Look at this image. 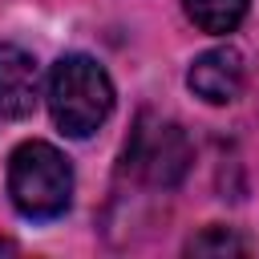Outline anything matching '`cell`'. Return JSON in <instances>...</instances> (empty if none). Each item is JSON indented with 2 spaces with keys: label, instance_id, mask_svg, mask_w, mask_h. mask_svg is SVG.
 I'll return each mask as SVG.
<instances>
[{
  "label": "cell",
  "instance_id": "obj_2",
  "mask_svg": "<svg viewBox=\"0 0 259 259\" xmlns=\"http://www.w3.org/2000/svg\"><path fill=\"white\" fill-rule=\"evenodd\" d=\"M8 194L24 219H61L73 202V166L49 142H20L8 158Z\"/></svg>",
  "mask_w": 259,
  "mask_h": 259
},
{
  "label": "cell",
  "instance_id": "obj_3",
  "mask_svg": "<svg viewBox=\"0 0 259 259\" xmlns=\"http://www.w3.org/2000/svg\"><path fill=\"white\" fill-rule=\"evenodd\" d=\"M190 162H194V150H190V138L182 134L178 121H166L154 113L138 117L130 142H125V174H134L146 186L170 190L186 178Z\"/></svg>",
  "mask_w": 259,
  "mask_h": 259
},
{
  "label": "cell",
  "instance_id": "obj_4",
  "mask_svg": "<svg viewBox=\"0 0 259 259\" xmlns=\"http://www.w3.org/2000/svg\"><path fill=\"white\" fill-rule=\"evenodd\" d=\"M243 77H247L243 53L231 49V45H219V49H206V53L194 57V65L186 73V85L206 105H231L243 93Z\"/></svg>",
  "mask_w": 259,
  "mask_h": 259
},
{
  "label": "cell",
  "instance_id": "obj_6",
  "mask_svg": "<svg viewBox=\"0 0 259 259\" xmlns=\"http://www.w3.org/2000/svg\"><path fill=\"white\" fill-rule=\"evenodd\" d=\"M251 0H182L186 16L194 20V28L210 32V36H227L243 24Z\"/></svg>",
  "mask_w": 259,
  "mask_h": 259
},
{
  "label": "cell",
  "instance_id": "obj_1",
  "mask_svg": "<svg viewBox=\"0 0 259 259\" xmlns=\"http://www.w3.org/2000/svg\"><path fill=\"white\" fill-rule=\"evenodd\" d=\"M45 101H49V113H53V121H57L61 134L89 138L113 113V81H109V73L93 57L65 53L49 69Z\"/></svg>",
  "mask_w": 259,
  "mask_h": 259
},
{
  "label": "cell",
  "instance_id": "obj_5",
  "mask_svg": "<svg viewBox=\"0 0 259 259\" xmlns=\"http://www.w3.org/2000/svg\"><path fill=\"white\" fill-rule=\"evenodd\" d=\"M40 101V69L20 45H0V117L20 121Z\"/></svg>",
  "mask_w": 259,
  "mask_h": 259
},
{
  "label": "cell",
  "instance_id": "obj_7",
  "mask_svg": "<svg viewBox=\"0 0 259 259\" xmlns=\"http://www.w3.org/2000/svg\"><path fill=\"white\" fill-rule=\"evenodd\" d=\"M186 255H247V243L231 227H206L186 243Z\"/></svg>",
  "mask_w": 259,
  "mask_h": 259
}]
</instances>
